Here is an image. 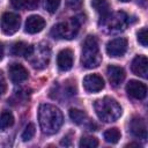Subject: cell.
<instances>
[{"label": "cell", "mask_w": 148, "mask_h": 148, "mask_svg": "<svg viewBox=\"0 0 148 148\" xmlns=\"http://www.w3.org/2000/svg\"><path fill=\"white\" fill-rule=\"evenodd\" d=\"M38 120L40 130L46 135L57 133L64 123L62 112L52 104H42L38 110Z\"/></svg>", "instance_id": "cell-1"}, {"label": "cell", "mask_w": 148, "mask_h": 148, "mask_svg": "<svg viewBox=\"0 0 148 148\" xmlns=\"http://www.w3.org/2000/svg\"><path fill=\"white\" fill-rule=\"evenodd\" d=\"M94 109L97 117L105 123L116 121L121 116V106L114 98L109 96L97 99L94 104Z\"/></svg>", "instance_id": "cell-2"}, {"label": "cell", "mask_w": 148, "mask_h": 148, "mask_svg": "<svg viewBox=\"0 0 148 148\" xmlns=\"http://www.w3.org/2000/svg\"><path fill=\"white\" fill-rule=\"evenodd\" d=\"M81 62L86 68H95L98 67L102 62V56L99 52L98 42L95 36H87L82 45V54Z\"/></svg>", "instance_id": "cell-3"}, {"label": "cell", "mask_w": 148, "mask_h": 148, "mask_svg": "<svg viewBox=\"0 0 148 148\" xmlns=\"http://www.w3.org/2000/svg\"><path fill=\"white\" fill-rule=\"evenodd\" d=\"M80 29V22L76 17H73L66 22H60L50 31V35L57 39H72L77 35Z\"/></svg>", "instance_id": "cell-4"}, {"label": "cell", "mask_w": 148, "mask_h": 148, "mask_svg": "<svg viewBox=\"0 0 148 148\" xmlns=\"http://www.w3.org/2000/svg\"><path fill=\"white\" fill-rule=\"evenodd\" d=\"M102 24L105 28H108L110 32L120 31L127 24V15L123 12L116 13L113 15H111V13H110L106 17L102 18Z\"/></svg>", "instance_id": "cell-5"}, {"label": "cell", "mask_w": 148, "mask_h": 148, "mask_svg": "<svg viewBox=\"0 0 148 148\" xmlns=\"http://www.w3.org/2000/svg\"><path fill=\"white\" fill-rule=\"evenodd\" d=\"M21 24V18L17 14L7 12L1 17V29L6 35L15 34Z\"/></svg>", "instance_id": "cell-6"}, {"label": "cell", "mask_w": 148, "mask_h": 148, "mask_svg": "<svg viewBox=\"0 0 148 148\" xmlns=\"http://www.w3.org/2000/svg\"><path fill=\"white\" fill-rule=\"evenodd\" d=\"M105 50H106V53L112 58L123 57L127 51V39L124 37L114 38L108 42Z\"/></svg>", "instance_id": "cell-7"}, {"label": "cell", "mask_w": 148, "mask_h": 148, "mask_svg": "<svg viewBox=\"0 0 148 148\" xmlns=\"http://www.w3.org/2000/svg\"><path fill=\"white\" fill-rule=\"evenodd\" d=\"M83 88L88 92H98L104 88V80L98 74H89L83 79Z\"/></svg>", "instance_id": "cell-8"}, {"label": "cell", "mask_w": 148, "mask_h": 148, "mask_svg": "<svg viewBox=\"0 0 148 148\" xmlns=\"http://www.w3.org/2000/svg\"><path fill=\"white\" fill-rule=\"evenodd\" d=\"M126 91L128 96L134 99H143L147 95V87L140 81L130 80V82L126 84Z\"/></svg>", "instance_id": "cell-9"}, {"label": "cell", "mask_w": 148, "mask_h": 148, "mask_svg": "<svg viewBox=\"0 0 148 148\" xmlns=\"http://www.w3.org/2000/svg\"><path fill=\"white\" fill-rule=\"evenodd\" d=\"M130 132L138 139H147V126L146 121L141 117H133L130 121Z\"/></svg>", "instance_id": "cell-10"}, {"label": "cell", "mask_w": 148, "mask_h": 148, "mask_svg": "<svg viewBox=\"0 0 148 148\" xmlns=\"http://www.w3.org/2000/svg\"><path fill=\"white\" fill-rule=\"evenodd\" d=\"M74 62V56L73 51L71 49H64L61 50L57 56V65L60 71L66 72L69 71Z\"/></svg>", "instance_id": "cell-11"}, {"label": "cell", "mask_w": 148, "mask_h": 148, "mask_svg": "<svg viewBox=\"0 0 148 148\" xmlns=\"http://www.w3.org/2000/svg\"><path fill=\"white\" fill-rule=\"evenodd\" d=\"M132 72L143 79L148 77V60L145 56H136L131 65Z\"/></svg>", "instance_id": "cell-12"}, {"label": "cell", "mask_w": 148, "mask_h": 148, "mask_svg": "<svg viewBox=\"0 0 148 148\" xmlns=\"http://www.w3.org/2000/svg\"><path fill=\"white\" fill-rule=\"evenodd\" d=\"M8 73H9V77L14 83H21L23 81H25L29 76L28 71L25 69V67L21 64H12L8 68Z\"/></svg>", "instance_id": "cell-13"}, {"label": "cell", "mask_w": 148, "mask_h": 148, "mask_svg": "<svg viewBox=\"0 0 148 148\" xmlns=\"http://www.w3.org/2000/svg\"><path fill=\"white\" fill-rule=\"evenodd\" d=\"M106 75L110 81V83L113 87H118L123 81L125 80V71L124 68L116 66V65H110L106 68Z\"/></svg>", "instance_id": "cell-14"}, {"label": "cell", "mask_w": 148, "mask_h": 148, "mask_svg": "<svg viewBox=\"0 0 148 148\" xmlns=\"http://www.w3.org/2000/svg\"><path fill=\"white\" fill-rule=\"evenodd\" d=\"M25 32L28 34H37L40 32L45 28V20L38 15H31L25 21Z\"/></svg>", "instance_id": "cell-15"}, {"label": "cell", "mask_w": 148, "mask_h": 148, "mask_svg": "<svg viewBox=\"0 0 148 148\" xmlns=\"http://www.w3.org/2000/svg\"><path fill=\"white\" fill-rule=\"evenodd\" d=\"M32 51H34V46L24 42H16L12 46V54L16 57H25L28 59L31 56Z\"/></svg>", "instance_id": "cell-16"}, {"label": "cell", "mask_w": 148, "mask_h": 148, "mask_svg": "<svg viewBox=\"0 0 148 148\" xmlns=\"http://www.w3.org/2000/svg\"><path fill=\"white\" fill-rule=\"evenodd\" d=\"M91 6L101 15V18L106 17L111 13V5L109 0H91Z\"/></svg>", "instance_id": "cell-17"}, {"label": "cell", "mask_w": 148, "mask_h": 148, "mask_svg": "<svg viewBox=\"0 0 148 148\" xmlns=\"http://www.w3.org/2000/svg\"><path fill=\"white\" fill-rule=\"evenodd\" d=\"M14 124V116L10 111H2L1 114H0V128L1 130H5V128H8L10 127L12 125Z\"/></svg>", "instance_id": "cell-18"}, {"label": "cell", "mask_w": 148, "mask_h": 148, "mask_svg": "<svg viewBox=\"0 0 148 148\" xmlns=\"http://www.w3.org/2000/svg\"><path fill=\"white\" fill-rule=\"evenodd\" d=\"M120 136H121V134H120L119 130L116 128V127L109 128L104 132V140L109 143H117L119 141Z\"/></svg>", "instance_id": "cell-19"}, {"label": "cell", "mask_w": 148, "mask_h": 148, "mask_svg": "<svg viewBox=\"0 0 148 148\" xmlns=\"http://www.w3.org/2000/svg\"><path fill=\"white\" fill-rule=\"evenodd\" d=\"M68 114H69V118H71V119L73 120V123H75V124H81V123H83V121L86 120V118H87V114H86L84 111L79 110V109H74V108L69 110Z\"/></svg>", "instance_id": "cell-20"}, {"label": "cell", "mask_w": 148, "mask_h": 148, "mask_svg": "<svg viewBox=\"0 0 148 148\" xmlns=\"http://www.w3.org/2000/svg\"><path fill=\"white\" fill-rule=\"evenodd\" d=\"M79 146L82 148H94L98 146V140L95 136H83L81 138Z\"/></svg>", "instance_id": "cell-21"}, {"label": "cell", "mask_w": 148, "mask_h": 148, "mask_svg": "<svg viewBox=\"0 0 148 148\" xmlns=\"http://www.w3.org/2000/svg\"><path fill=\"white\" fill-rule=\"evenodd\" d=\"M35 132H36L35 125L31 124V123L28 124V125L25 126L24 131L22 132V135H21L22 140H23V141H29V140H31V139L34 138V135H35Z\"/></svg>", "instance_id": "cell-22"}, {"label": "cell", "mask_w": 148, "mask_h": 148, "mask_svg": "<svg viewBox=\"0 0 148 148\" xmlns=\"http://www.w3.org/2000/svg\"><path fill=\"white\" fill-rule=\"evenodd\" d=\"M59 6H60V0H46L45 1V9L51 14L56 13Z\"/></svg>", "instance_id": "cell-23"}, {"label": "cell", "mask_w": 148, "mask_h": 148, "mask_svg": "<svg viewBox=\"0 0 148 148\" xmlns=\"http://www.w3.org/2000/svg\"><path fill=\"white\" fill-rule=\"evenodd\" d=\"M138 42L143 46V47H147L148 45V36H147V28H142L139 30L138 32Z\"/></svg>", "instance_id": "cell-24"}, {"label": "cell", "mask_w": 148, "mask_h": 148, "mask_svg": "<svg viewBox=\"0 0 148 148\" xmlns=\"http://www.w3.org/2000/svg\"><path fill=\"white\" fill-rule=\"evenodd\" d=\"M10 2L13 5V7L16 9H21V8L27 7V0H10Z\"/></svg>", "instance_id": "cell-25"}, {"label": "cell", "mask_w": 148, "mask_h": 148, "mask_svg": "<svg viewBox=\"0 0 148 148\" xmlns=\"http://www.w3.org/2000/svg\"><path fill=\"white\" fill-rule=\"evenodd\" d=\"M83 0H67V5L68 7H71L72 9H77L82 6Z\"/></svg>", "instance_id": "cell-26"}, {"label": "cell", "mask_w": 148, "mask_h": 148, "mask_svg": "<svg viewBox=\"0 0 148 148\" xmlns=\"http://www.w3.org/2000/svg\"><path fill=\"white\" fill-rule=\"evenodd\" d=\"M7 89V83H6V80H5V76L2 74V72L0 71V95H2Z\"/></svg>", "instance_id": "cell-27"}, {"label": "cell", "mask_w": 148, "mask_h": 148, "mask_svg": "<svg viewBox=\"0 0 148 148\" xmlns=\"http://www.w3.org/2000/svg\"><path fill=\"white\" fill-rule=\"evenodd\" d=\"M38 1H39V0H27V7H25V8H28V9H34V8H36L37 5H38Z\"/></svg>", "instance_id": "cell-28"}, {"label": "cell", "mask_w": 148, "mask_h": 148, "mask_svg": "<svg viewBox=\"0 0 148 148\" xmlns=\"http://www.w3.org/2000/svg\"><path fill=\"white\" fill-rule=\"evenodd\" d=\"M3 58V46H2V43L0 42V60Z\"/></svg>", "instance_id": "cell-29"}, {"label": "cell", "mask_w": 148, "mask_h": 148, "mask_svg": "<svg viewBox=\"0 0 148 148\" xmlns=\"http://www.w3.org/2000/svg\"><path fill=\"white\" fill-rule=\"evenodd\" d=\"M120 1H123V2H127V1H130V0H120Z\"/></svg>", "instance_id": "cell-30"}]
</instances>
